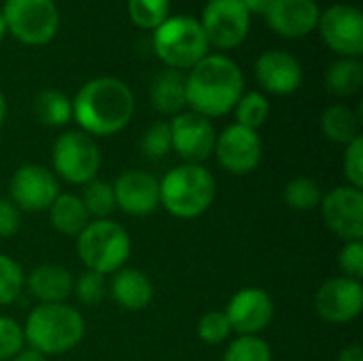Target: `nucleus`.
<instances>
[{
  "label": "nucleus",
  "mask_w": 363,
  "mask_h": 361,
  "mask_svg": "<svg viewBox=\"0 0 363 361\" xmlns=\"http://www.w3.org/2000/svg\"><path fill=\"white\" fill-rule=\"evenodd\" d=\"M136 100L130 85L117 77H96L83 83L72 100V119L91 138L115 136L134 117Z\"/></svg>",
  "instance_id": "nucleus-1"
},
{
  "label": "nucleus",
  "mask_w": 363,
  "mask_h": 361,
  "mask_svg": "<svg viewBox=\"0 0 363 361\" xmlns=\"http://www.w3.org/2000/svg\"><path fill=\"white\" fill-rule=\"evenodd\" d=\"M242 94L245 74L225 53H208L185 72L187 109L206 119L232 113Z\"/></svg>",
  "instance_id": "nucleus-2"
},
{
  "label": "nucleus",
  "mask_w": 363,
  "mask_h": 361,
  "mask_svg": "<svg viewBox=\"0 0 363 361\" xmlns=\"http://www.w3.org/2000/svg\"><path fill=\"white\" fill-rule=\"evenodd\" d=\"M85 336L83 315L66 304H38L23 326V340L40 355H62L72 351Z\"/></svg>",
  "instance_id": "nucleus-3"
},
{
  "label": "nucleus",
  "mask_w": 363,
  "mask_h": 361,
  "mask_svg": "<svg viewBox=\"0 0 363 361\" xmlns=\"http://www.w3.org/2000/svg\"><path fill=\"white\" fill-rule=\"evenodd\" d=\"M217 194L215 177L202 164H181L170 168L160 181V206L177 219L204 215Z\"/></svg>",
  "instance_id": "nucleus-4"
},
{
  "label": "nucleus",
  "mask_w": 363,
  "mask_h": 361,
  "mask_svg": "<svg viewBox=\"0 0 363 361\" xmlns=\"http://www.w3.org/2000/svg\"><path fill=\"white\" fill-rule=\"evenodd\" d=\"M153 53L166 68L187 72L211 53L200 21L191 15H170L151 36Z\"/></svg>",
  "instance_id": "nucleus-5"
},
{
  "label": "nucleus",
  "mask_w": 363,
  "mask_h": 361,
  "mask_svg": "<svg viewBox=\"0 0 363 361\" xmlns=\"http://www.w3.org/2000/svg\"><path fill=\"white\" fill-rule=\"evenodd\" d=\"M77 253L87 270L98 274H115L132 253L128 230L113 219H94L77 236Z\"/></svg>",
  "instance_id": "nucleus-6"
},
{
  "label": "nucleus",
  "mask_w": 363,
  "mask_h": 361,
  "mask_svg": "<svg viewBox=\"0 0 363 361\" xmlns=\"http://www.w3.org/2000/svg\"><path fill=\"white\" fill-rule=\"evenodd\" d=\"M2 17L6 32L28 47L49 45L60 30L55 0H4Z\"/></svg>",
  "instance_id": "nucleus-7"
},
{
  "label": "nucleus",
  "mask_w": 363,
  "mask_h": 361,
  "mask_svg": "<svg viewBox=\"0 0 363 361\" xmlns=\"http://www.w3.org/2000/svg\"><path fill=\"white\" fill-rule=\"evenodd\" d=\"M100 164V147L89 134L81 130H68L55 138L51 149V172L57 179L83 187L85 183L98 179Z\"/></svg>",
  "instance_id": "nucleus-8"
},
{
  "label": "nucleus",
  "mask_w": 363,
  "mask_h": 361,
  "mask_svg": "<svg viewBox=\"0 0 363 361\" xmlns=\"http://www.w3.org/2000/svg\"><path fill=\"white\" fill-rule=\"evenodd\" d=\"M251 19L242 0H208L198 21L211 47L232 51L247 40Z\"/></svg>",
  "instance_id": "nucleus-9"
},
{
  "label": "nucleus",
  "mask_w": 363,
  "mask_h": 361,
  "mask_svg": "<svg viewBox=\"0 0 363 361\" xmlns=\"http://www.w3.org/2000/svg\"><path fill=\"white\" fill-rule=\"evenodd\" d=\"M317 30L321 40L338 57H362L363 13L359 6L336 2L321 11Z\"/></svg>",
  "instance_id": "nucleus-10"
},
{
  "label": "nucleus",
  "mask_w": 363,
  "mask_h": 361,
  "mask_svg": "<svg viewBox=\"0 0 363 361\" xmlns=\"http://www.w3.org/2000/svg\"><path fill=\"white\" fill-rule=\"evenodd\" d=\"M213 155L223 170L236 177H245L257 170L262 164L264 145L255 130L232 123L221 134H217Z\"/></svg>",
  "instance_id": "nucleus-11"
},
{
  "label": "nucleus",
  "mask_w": 363,
  "mask_h": 361,
  "mask_svg": "<svg viewBox=\"0 0 363 361\" xmlns=\"http://www.w3.org/2000/svg\"><path fill=\"white\" fill-rule=\"evenodd\" d=\"M9 200L21 213L47 211L60 194L57 177L40 164L19 166L9 183Z\"/></svg>",
  "instance_id": "nucleus-12"
},
{
  "label": "nucleus",
  "mask_w": 363,
  "mask_h": 361,
  "mask_svg": "<svg viewBox=\"0 0 363 361\" xmlns=\"http://www.w3.org/2000/svg\"><path fill=\"white\" fill-rule=\"evenodd\" d=\"M325 228L345 243L363 238V191L351 185L323 194L319 204Z\"/></svg>",
  "instance_id": "nucleus-13"
},
{
  "label": "nucleus",
  "mask_w": 363,
  "mask_h": 361,
  "mask_svg": "<svg viewBox=\"0 0 363 361\" xmlns=\"http://www.w3.org/2000/svg\"><path fill=\"white\" fill-rule=\"evenodd\" d=\"M168 126L172 136V151H177L183 164H204L213 155L217 132L211 119L194 111H183L174 115Z\"/></svg>",
  "instance_id": "nucleus-14"
},
{
  "label": "nucleus",
  "mask_w": 363,
  "mask_h": 361,
  "mask_svg": "<svg viewBox=\"0 0 363 361\" xmlns=\"http://www.w3.org/2000/svg\"><path fill=\"white\" fill-rule=\"evenodd\" d=\"M363 309V287L362 281L334 277L328 279L315 294V311L317 315L332 323L345 326L355 321L362 315Z\"/></svg>",
  "instance_id": "nucleus-15"
},
{
  "label": "nucleus",
  "mask_w": 363,
  "mask_h": 361,
  "mask_svg": "<svg viewBox=\"0 0 363 361\" xmlns=\"http://www.w3.org/2000/svg\"><path fill=\"white\" fill-rule=\"evenodd\" d=\"M223 313L238 336H259L274 319V302L266 289L245 287L232 296Z\"/></svg>",
  "instance_id": "nucleus-16"
},
{
  "label": "nucleus",
  "mask_w": 363,
  "mask_h": 361,
  "mask_svg": "<svg viewBox=\"0 0 363 361\" xmlns=\"http://www.w3.org/2000/svg\"><path fill=\"white\" fill-rule=\"evenodd\" d=\"M255 81L266 94L289 96L300 89L304 81V70L300 60L283 49L264 51L255 60Z\"/></svg>",
  "instance_id": "nucleus-17"
},
{
  "label": "nucleus",
  "mask_w": 363,
  "mask_h": 361,
  "mask_svg": "<svg viewBox=\"0 0 363 361\" xmlns=\"http://www.w3.org/2000/svg\"><path fill=\"white\" fill-rule=\"evenodd\" d=\"M117 209L132 215L145 217L160 206V181L143 170H125L113 183Z\"/></svg>",
  "instance_id": "nucleus-18"
},
{
  "label": "nucleus",
  "mask_w": 363,
  "mask_h": 361,
  "mask_svg": "<svg viewBox=\"0 0 363 361\" xmlns=\"http://www.w3.org/2000/svg\"><path fill=\"white\" fill-rule=\"evenodd\" d=\"M321 6L317 0H274L264 15L268 28L283 38H302L317 30Z\"/></svg>",
  "instance_id": "nucleus-19"
},
{
  "label": "nucleus",
  "mask_w": 363,
  "mask_h": 361,
  "mask_svg": "<svg viewBox=\"0 0 363 361\" xmlns=\"http://www.w3.org/2000/svg\"><path fill=\"white\" fill-rule=\"evenodd\" d=\"M26 287L38 304H60L70 298L74 277L60 264H40L26 277Z\"/></svg>",
  "instance_id": "nucleus-20"
},
{
  "label": "nucleus",
  "mask_w": 363,
  "mask_h": 361,
  "mask_svg": "<svg viewBox=\"0 0 363 361\" xmlns=\"http://www.w3.org/2000/svg\"><path fill=\"white\" fill-rule=\"evenodd\" d=\"M111 296L121 309L136 313V311H143V309H147L151 304V300H153V283L143 270L123 266L121 270H117L113 274Z\"/></svg>",
  "instance_id": "nucleus-21"
},
{
  "label": "nucleus",
  "mask_w": 363,
  "mask_h": 361,
  "mask_svg": "<svg viewBox=\"0 0 363 361\" xmlns=\"http://www.w3.org/2000/svg\"><path fill=\"white\" fill-rule=\"evenodd\" d=\"M151 104L162 115H179L187 111V96H185V72L164 68L151 81L149 89Z\"/></svg>",
  "instance_id": "nucleus-22"
},
{
  "label": "nucleus",
  "mask_w": 363,
  "mask_h": 361,
  "mask_svg": "<svg viewBox=\"0 0 363 361\" xmlns=\"http://www.w3.org/2000/svg\"><path fill=\"white\" fill-rule=\"evenodd\" d=\"M49 213V223L55 232L64 234V236H72L77 238L85 226L91 221L81 198L74 194H57V198L53 200V204L47 209Z\"/></svg>",
  "instance_id": "nucleus-23"
},
{
  "label": "nucleus",
  "mask_w": 363,
  "mask_h": 361,
  "mask_svg": "<svg viewBox=\"0 0 363 361\" xmlns=\"http://www.w3.org/2000/svg\"><path fill=\"white\" fill-rule=\"evenodd\" d=\"M321 132L334 145H349L362 136L359 115L349 104H332L321 115Z\"/></svg>",
  "instance_id": "nucleus-24"
},
{
  "label": "nucleus",
  "mask_w": 363,
  "mask_h": 361,
  "mask_svg": "<svg viewBox=\"0 0 363 361\" xmlns=\"http://www.w3.org/2000/svg\"><path fill=\"white\" fill-rule=\"evenodd\" d=\"M323 83L332 96L338 98L355 96L363 85L362 57H338L328 66L323 74Z\"/></svg>",
  "instance_id": "nucleus-25"
},
{
  "label": "nucleus",
  "mask_w": 363,
  "mask_h": 361,
  "mask_svg": "<svg viewBox=\"0 0 363 361\" xmlns=\"http://www.w3.org/2000/svg\"><path fill=\"white\" fill-rule=\"evenodd\" d=\"M36 121L47 128H64L72 121V100L57 89H43L32 104Z\"/></svg>",
  "instance_id": "nucleus-26"
},
{
  "label": "nucleus",
  "mask_w": 363,
  "mask_h": 361,
  "mask_svg": "<svg viewBox=\"0 0 363 361\" xmlns=\"http://www.w3.org/2000/svg\"><path fill=\"white\" fill-rule=\"evenodd\" d=\"M283 200L291 211L308 213V211L319 209V204L323 200V191H321V185L315 179L296 177L283 187Z\"/></svg>",
  "instance_id": "nucleus-27"
},
{
  "label": "nucleus",
  "mask_w": 363,
  "mask_h": 361,
  "mask_svg": "<svg viewBox=\"0 0 363 361\" xmlns=\"http://www.w3.org/2000/svg\"><path fill=\"white\" fill-rule=\"evenodd\" d=\"M79 198H81L91 221L94 219H108L117 211L113 185L102 181V179H94L89 183H85Z\"/></svg>",
  "instance_id": "nucleus-28"
},
{
  "label": "nucleus",
  "mask_w": 363,
  "mask_h": 361,
  "mask_svg": "<svg viewBox=\"0 0 363 361\" xmlns=\"http://www.w3.org/2000/svg\"><path fill=\"white\" fill-rule=\"evenodd\" d=\"M234 117L238 126L257 132L270 117V100L262 91H245L234 106Z\"/></svg>",
  "instance_id": "nucleus-29"
},
{
  "label": "nucleus",
  "mask_w": 363,
  "mask_h": 361,
  "mask_svg": "<svg viewBox=\"0 0 363 361\" xmlns=\"http://www.w3.org/2000/svg\"><path fill=\"white\" fill-rule=\"evenodd\" d=\"M128 15L134 26L153 32L170 17V0H128Z\"/></svg>",
  "instance_id": "nucleus-30"
},
{
  "label": "nucleus",
  "mask_w": 363,
  "mask_h": 361,
  "mask_svg": "<svg viewBox=\"0 0 363 361\" xmlns=\"http://www.w3.org/2000/svg\"><path fill=\"white\" fill-rule=\"evenodd\" d=\"M23 285H26V274L21 266L13 257L0 253V309L13 304L21 296Z\"/></svg>",
  "instance_id": "nucleus-31"
},
{
  "label": "nucleus",
  "mask_w": 363,
  "mask_h": 361,
  "mask_svg": "<svg viewBox=\"0 0 363 361\" xmlns=\"http://www.w3.org/2000/svg\"><path fill=\"white\" fill-rule=\"evenodd\" d=\"M223 361H272V349L259 336H238L228 345Z\"/></svg>",
  "instance_id": "nucleus-32"
},
{
  "label": "nucleus",
  "mask_w": 363,
  "mask_h": 361,
  "mask_svg": "<svg viewBox=\"0 0 363 361\" xmlns=\"http://www.w3.org/2000/svg\"><path fill=\"white\" fill-rule=\"evenodd\" d=\"M140 151L149 160H162L172 151V136H170L168 121H153L145 130L140 138Z\"/></svg>",
  "instance_id": "nucleus-33"
},
{
  "label": "nucleus",
  "mask_w": 363,
  "mask_h": 361,
  "mask_svg": "<svg viewBox=\"0 0 363 361\" xmlns=\"http://www.w3.org/2000/svg\"><path fill=\"white\" fill-rule=\"evenodd\" d=\"M232 334L230 321L223 311H208L200 317L198 321V336L206 345H223Z\"/></svg>",
  "instance_id": "nucleus-34"
},
{
  "label": "nucleus",
  "mask_w": 363,
  "mask_h": 361,
  "mask_svg": "<svg viewBox=\"0 0 363 361\" xmlns=\"http://www.w3.org/2000/svg\"><path fill=\"white\" fill-rule=\"evenodd\" d=\"M106 277L104 274H98V272H91V270H85L77 281H74V296L79 298L81 304H87V306H96L100 304L104 298H106Z\"/></svg>",
  "instance_id": "nucleus-35"
},
{
  "label": "nucleus",
  "mask_w": 363,
  "mask_h": 361,
  "mask_svg": "<svg viewBox=\"0 0 363 361\" xmlns=\"http://www.w3.org/2000/svg\"><path fill=\"white\" fill-rule=\"evenodd\" d=\"M23 328L6 315H0V361H11L23 349Z\"/></svg>",
  "instance_id": "nucleus-36"
},
{
  "label": "nucleus",
  "mask_w": 363,
  "mask_h": 361,
  "mask_svg": "<svg viewBox=\"0 0 363 361\" xmlns=\"http://www.w3.org/2000/svg\"><path fill=\"white\" fill-rule=\"evenodd\" d=\"M342 168H345V177L349 185L363 189V136H357L345 147Z\"/></svg>",
  "instance_id": "nucleus-37"
},
{
  "label": "nucleus",
  "mask_w": 363,
  "mask_h": 361,
  "mask_svg": "<svg viewBox=\"0 0 363 361\" xmlns=\"http://www.w3.org/2000/svg\"><path fill=\"white\" fill-rule=\"evenodd\" d=\"M338 268L342 270V277L347 279H363V243L362 240H351L345 243L340 253H338Z\"/></svg>",
  "instance_id": "nucleus-38"
},
{
  "label": "nucleus",
  "mask_w": 363,
  "mask_h": 361,
  "mask_svg": "<svg viewBox=\"0 0 363 361\" xmlns=\"http://www.w3.org/2000/svg\"><path fill=\"white\" fill-rule=\"evenodd\" d=\"M21 228V211L9 200L0 198V238H11Z\"/></svg>",
  "instance_id": "nucleus-39"
},
{
  "label": "nucleus",
  "mask_w": 363,
  "mask_h": 361,
  "mask_svg": "<svg viewBox=\"0 0 363 361\" xmlns=\"http://www.w3.org/2000/svg\"><path fill=\"white\" fill-rule=\"evenodd\" d=\"M272 2L274 0H242V4L251 17H264L268 13V9L272 6Z\"/></svg>",
  "instance_id": "nucleus-40"
},
{
  "label": "nucleus",
  "mask_w": 363,
  "mask_h": 361,
  "mask_svg": "<svg viewBox=\"0 0 363 361\" xmlns=\"http://www.w3.org/2000/svg\"><path fill=\"white\" fill-rule=\"evenodd\" d=\"M338 361H363V349L359 345H351L338 355Z\"/></svg>",
  "instance_id": "nucleus-41"
},
{
  "label": "nucleus",
  "mask_w": 363,
  "mask_h": 361,
  "mask_svg": "<svg viewBox=\"0 0 363 361\" xmlns=\"http://www.w3.org/2000/svg\"><path fill=\"white\" fill-rule=\"evenodd\" d=\"M11 361H47V357L45 355H40L38 351H34V349H21L15 357Z\"/></svg>",
  "instance_id": "nucleus-42"
},
{
  "label": "nucleus",
  "mask_w": 363,
  "mask_h": 361,
  "mask_svg": "<svg viewBox=\"0 0 363 361\" xmlns=\"http://www.w3.org/2000/svg\"><path fill=\"white\" fill-rule=\"evenodd\" d=\"M4 119H6V98L0 89V128L4 126Z\"/></svg>",
  "instance_id": "nucleus-43"
},
{
  "label": "nucleus",
  "mask_w": 363,
  "mask_h": 361,
  "mask_svg": "<svg viewBox=\"0 0 363 361\" xmlns=\"http://www.w3.org/2000/svg\"><path fill=\"white\" fill-rule=\"evenodd\" d=\"M6 36V23H4V17H2V11H0V43L2 38Z\"/></svg>",
  "instance_id": "nucleus-44"
}]
</instances>
